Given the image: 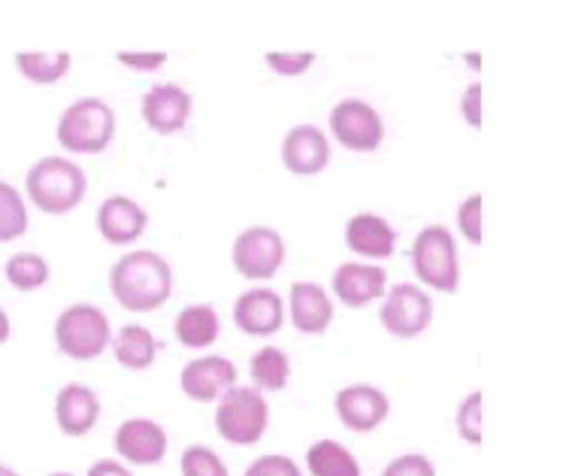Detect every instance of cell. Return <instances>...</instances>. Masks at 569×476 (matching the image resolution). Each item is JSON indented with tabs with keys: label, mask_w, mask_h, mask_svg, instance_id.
I'll use <instances>...</instances> for the list:
<instances>
[{
	"label": "cell",
	"mask_w": 569,
	"mask_h": 476,
	"mask_svg": "<svg viewBox=\"0 0 569 476\" xmlns=\"http://www.w3.org/2000/svg\"><path fill=\"white\" fill-rule=\"evenodd\" d=\"M146 225H149V216L137 200L124 198V195H112V198L100 204L98 231L112 246H128L133 240H140Z\"/></svg>",
	"instance_id": "cell-16"
},
{
	"label": "cell",
	"mask_w": 569,
	"mask_h": 476,
	"mask_svg": "<svg viewBox=\"0 0 569 476\" xmlns=\"http://www.w3.org/2000/svg\"><path fill=\"white\" fill-rule=\"evenodd\" d=\"M333 404H337V416H340L342 425L355 434L376 432L388 419V413H391L388 395H385L382 388L367 386V383L340 388Z\"/></svg>",
	"instance_id": "cell-10"
},
{
	"label": "cell",
	"mask_w": 569,
	"mask_h": 476,
	"mask_svg": "<svg viewBox=\"0 0 569 476\" xmlns=\"http://www.w3.org/2000/svg\"><path fill=\"white\" fill-rule=\"evenodd\" d=\"M482 391H472L470 398H463L458 407V434L467 444H482Z\"/></svg>",
	"instance_id": "cell-29"
},
{
	"label": "cell",
	"mask_w": 569,
	"mask_h": 476,
	"mask_svg": "<svg viewBox=\"0 0 569 476\" xmlns=\"http://www.w3.org/2000/svg\"><path fill=\"white\" fill-rule=\"evenodd\" d=\"M86 476H133L128 467L121 465V462H116V458H100V462H94V465L88 467Z\"/></svg>",
	"instance_id": "cell-35"
},
{
	"label": "cell",
	"mask_w": 569,
	"mask_h": 476,
	"mask_svg": "<svg viewBox=\"0 0 569 476\" xmlns=\"http://www.w3.org/2000/svg\"><path fill=\"white\" fill-rule=\"evenodd\" d=\"M70 52H19L16 65L22 70L24 79H31L37 86H52L58 79L70 73Z\"/></svg>",
	"instance_id": "cell-24"
},
{
	"label": "cell",
	"mask_w": 569,
	"mask_h": 476,
	"mask_svg": "<svg viewBox=\"0 0 569 476\" xmlns=\"http://www.w3.org/2000/svg\"><path fill=\"white\" fill-rule=\"evenodd\" d=\"M116 453L137 467L161 465L167 455V432L154 419H128L116 432Z\"/></svg>",
	"instance_id": "cell-12"
},
{
	"label": "cell",
	"mask_w": 569,
	"mask_h": 476,
	"mask_svg": "<svg viewBox=\"0 0 569 476\" xmlns=\"http://www.w3.org/2000/svg\"><path fill=\"white\" fill-rule=\"evenodd\" d=\"M242 476H303L297 467L295 458L288 455H261L258 462L249 465V470Z\"/></svg>",
	"instance_id": "cell-33"
},
{
	"label": "cell",
	"mask_w": 569,
	"mask_h": 476,
	"mask_svg": "<svg viewBox=\"0 0 569 476\" xmlns=\"http://www.w3.org/2000/svg\"><path fill=\"white\" fill-rule=\"evenodd\" d=\"M382 476H437V467H433V462L427 455L406 453L397 455L395 462H388Z\"/></svg>",
	"instance_id": "cell-31"
},
{
	"label": "cell",
	"mask_w": 569,
	"mask_h": 476,
	"mask_svg": "<svg viewBox=\"0 0 569 476\" xmlns=\"http://www.w3.org/2000/svg\"><path fill=\"white\" fill-rule=\"evenodd\" d=\"M233 321L240 331L252 334V337H270L284 321L282 298L273 288H249L233 304Z\"/></svg>",
	"instance_id": "cell-14"
},
{
	"label": "cell",
	"mask_w": 569,
	"mask_h": 476,
	"mask_svg": "<svg viewBox=\"0 0 569 476\" xmlns=\"http://www.w3.org/2000/svg\"><path fill=\"white\" fill-rule=\"evenodd\" d=\"M142 122L149 125L154 133H176L182 131L191 116V95L182 86L161 82L142 95L140 103Z\"/></svg>",
	"instance_id": "cell-11"
},
{
	"label": "cell",
	"mask_w": 569,
	"mask_h": 476,
	"mask_svg": "<svg viewBox=\"0 0 569 476\" xmlns=\"http://www.w3.org/2000/svg\"><path fill=\"white\" fill-rule=\"evenodd\" d=\"M291 319L303 334H325L333 319V304L325 288L316 282H295L291 286Z\"/></svg>",
	"instance_id": "cell-20"
},
{
	"label": "cell",
	"mask_w": 569,
	"mask_h": 476,
	"mask_svg": "<svg viewBox=\"0 0 569 476\" xmlns=\"http://www.w3.org/2000/svg\"><path fill=\"white\" fill-rule=\"evenodd\" d=\"M282 161L295 177H316L330 161L328 137L316 125H300L284 137Z\"/></svg>",
	"instance_id": "cell-15"
},
{
	"label": "cell",
	"mask_w": 569,
	"mask_h": 476,
	"mask_svg": "<svg viewBox=\"0 0 569 476\" xmlns=\"http://www.w3.org/2000/svg\"><path fill=\"white\" fill-rule=\"evenodd\" d=\"M100 419V398L88 386L70 383L58 391L56 422L67 437H86Z\"/></svg>",
	"instance_id": "cell-18"
},
{
	"label": "cell",
	"mask_w": 569,
	"mask_h": 476,
	"mask_svg": "<svg viewBox=\"0 0 569 476\" xmlns=\"http://www.w3.org/2000/svg\"><path fill=\"white\" fill-rule=\"evenodd\" d=\"M7 337H10V316L0 310V344H7Z\"/></svg>",
	"instance_id": "cell-37"
},
{
	"label": "cell",
	"mask_w": 569,
	"mask_h": 476,
	"mask_svg": "<svg viewBox=\"0 0 569 476\" xmlns=\"http://www.w3.org/2000/svg\"><path fill=\"white\" fill-rule=\"evenodd\" d=\"M112 298L119 300L124 310L131 313H152L164 307L173 295V270L167 265L164 255L140 252L124 255L116 261L110 274Z\"/></svg>",
	"instance_id": "cell-1"
},
{
	"label": "cell",
	"mask_w": 569,
	"mask_h": 476,
	"mask_svg": "<svg viewBox=\"0 0 569 476\" xmlns=\"http://www.w3.org/2000/svg\"><path fill=\"white\" fill-rule=\"evenodd\" d=\"M270 425V404L258 388L233 386L216 407V432L233 446H254Z\"/></svg>",
	"instance_id": "cell-4"
},
{
	"label": "cell",
	"mask_w": 569,
	"mask_h": 476,
	"mask_svg": "<svg viewBox=\"0 0 569 476\" xmlns=\"http://www.w3.org/2000/svg\"><path fill=\"white\" fill-rule=\"evenodd\" d=\"M179 470L182 476H230L221 455L209 446H188L179 458Z\"/></svg>",
	"instance_id": "cell-28"
},
{
	"label": "cell",
	"mask_w": 569,
	"mask_h": 476,
	"mask_svg": "<svg viewBox=\"0 0 569 476\" xmlns=\"http://www.w3.org/2000/svg\"><path fill=\"white\" fill-rule=\"evenodd\" d=\"M479 95H482V89L479 86H472L467 95H463V119H470V125H479Z\"/></svg>",
	"instance_id": "cell-36"
},
{
	"label": "cell",
	"mask_w": 569,
	"mask_h": 476,
	"mask_svg": "<svg viewBox=\"0 0 569 476\" xmlns=\"http://www.w3.org/2000/svg\"><path fill=\"white\" fill-rule=\"evenodd\" d=\"M56 346L73 361H91L110 346V319L91 304L67 307L56 321Z\"/></svg>",
	"instance_id": "cell-6"
},
{
	"label": "cell",
	"mask_w": 569,
	"mask_h": 476,
	"mask_svg": "<svg viewBox=\"0 0 569 476\" xmlns=\"http://www.w3.org/2000/svg\"><path fill=\"white\" fill-rule=\"evenodd\" d=\"M116 358L128 370H146L158 358V340L142 325H124L116 337Z\"/></svg>",
	"instance_id": "cell-23"
},
{
	"label": "cell",
	"mask_w": 569,
	"mask_h": 476,
	"mask_svg": "<svg viewBox=\"0 0 569 476\" xmlns=\"http://www.w3.org/2000/svg\"><path fill=\"white\" fill-rule=\"evenodd\" d=\"M385 288H388V274L382 267L349 261V265L337 267V274H333V291L351 310H361L370 300H379Z\"/></svg>",
	"instance_id": "cell-17"
},
{
	"label": "cell",
	"mask_w": 569,
	"mask_h": 476,
	"mask_svg": "<svg viewBox=\"0 0 569 476\" xmlns=\"http://www.w3.org/2000/svg\"><path fill=\"white\" fill-rule=\"evenodd\" d=\"M252 379L258 383V391L267 388V391H282L288 386V377H291V358L276 349V346H263L252 355Z\"/></svg>",
	"instance_id": "cell-25"
},
{
	"label": "cell",
	"mask_w": 569,
	"mask_h": 476,
	"mask_svg": "<svg viewBox=\"0 0 569 476\" xmlns=\"http://www.w3.org/2000/svg\"><path fill=\"white\" fill-rule=\"evenodd\" d=\"M458 228L470 244H482V195H470V198L460 204Z\"/></svg>",
	"instance_id": "cell-30"
},
{
	"label": "cell",
	"mask_w": 569,
	"mask_h": 476,
	"mask_svg": "<svg viewBox=\"0 0 569 476\" xmlns=\"http://www.w3.org/2000/svg\"><path fill=\"white\" fill-rule=\"evenodd\" d=\"M0 476H22L19 470H12L10 465H0Z\"/></svg>",
	"instance_id": "cell-38"
},
{
	"label": "cell",
	"mask_w": 569,
	"mask_h": 476,
	"mask_svg": "<svg viewBox=\"0 0 569 476\" xmlns=\"http://www.w3.org/2000/svg\"><path fill=\"white\" fill-rule=\"evenodd\" d=\"M28 231V207L19 191L0 182V244L19 240Z\"/></svg>",
	"instance_id": "cell-26"
},
{
	"label": "cell",
	"mask_w": 569,
	"mask_h": 476,
	"mask_svg": "<svg viewBox=\"0 0 569 476\" xmlns=\"http://www.w3.org/2000/svg\"><path fill=\"white\" fill-rule=\"evenodd\" d=\"M346 246L355 255L367 258H391L397 246V231L376 212H358L346 225Z\"/></svg>",
	"instance_id": "cell-19"
},
{
	"label": "cell",
	"mask_w": 569,
	"mask_h": 476,
	"mask_svg": "<svg viewBox=\"0 0 569 476\" xmlns=\"http://www.w3.org/2000/svg\"><path fill=\"white\" fill-rule=\"evenodd\" d=\"M176 340L188 349H207L219 340V313L209 304H194L176 316Z\"/></svg>",
	"instance_id": "cell-21"
},
{
	"label": "cell",
	"mask_w": 569,
	"mask_h": 476,
	"mask_svg": "<svg viewBox=\"0 0 569 476\" xmlns=\"http://www.w3.org/2000/svg\"><path fill=\"white\" fill-rule=\"evenodd\" d=\"M379 316H382L385 331L409 340V337L427 331V325L433 319V300L412 282H400L388 291Z\"/></svg>",
	"instance_id": "cell-9"
},
{
	"label": "cell",
	"mask_w": 569,
	"mask_h": 476,
	"mask_svg": "<svg viewBox=\"0 0 569 476\" xmlns=\"http://www.w3.org/2000/svg\"><path fill=\"white\" fill-rule=\"evenodd\" d=\"M182 391L198 404L219 400L224 391L237 386V365L221 358V355H207V358H194L188 361L182 370Z\"/></svg>",
	"instance_id": "cell-13"
},
{
	"label": "cell",
	"mask_w": 569,
	"mask_h": 476,
	"mask_svg": "<svg viewBox=\"0 0 569 476\" xmlns=\"http://www.w3.org/2000/svg\"><path fill=\"white\" fill-rule=\"evenodd\" d=\"M116 137V112L100 98H82L70 103L58 119V143L67 152L98 156Z\"/></svg>",
	"instance_id": "cell-3"
},
{
	"label": "cell",
	"mask_w": 569,
	"mask_h": 476,
	"mask_svg": "<svg viewBox=\"0 0 569 476\" xmlns=\"http://www.w3.org/2000/svg\"><path fill=\"white\" fill-rule=\"evenodd\" d=\"M330 131L351 152H376L382 146V116L367 100H340L330 112Z\"/></svg>",
	"instance_id": "cell-7"
},
{
	"label": "cell",
	"mask_w": 569,
	"mask_h": 476,
	"mask_svg": "<svg viewBox=\"0 0 569 476\" xmlns=\"http://www.w3.org/2000/svg\"><path fill=\"white\" fill-rule=\"evenodd\" d=\"M49 476H73V474H64V470H58V474H49Z\"/></svg>",
	"instance_id": "cell-39"
},
{
	"label": "cell",
	"mask_w": 569,
	"mask_h": 476,
	"mask_svg": "<svg viewBox=\"0 0 569 476\" xmlns=\"http://www.w3.org/2000/svg\"><path fill=\"white\" fill-rule=\"evenodd\" d=\"M284 261V240L279 231L258 225L246 228L233 244V265L246 279H270Z\"/></svg>",
	"instance_id": "cell-8"
},
{
	"label": "cell",
	"mask_w": 569,
	"mask_h": 476,
	"mask_svg": "<svg viewBox=\"0 0 569 476\" xmlns=\"http://www.w3.org/2000/svg\"><path fill=\"white\" fill-rule=\"evenodd\" d=\"M119 61L124 67H137V70H158L164 65V52H154V56H133V52H119Z\"/></svg>",
	"instance_id": "cell-34"
},
{
	"label": "cell",
	"mask_w": 569,
	"mask_h": 476,
	"mask_svg": "<svg viewBox=\"0 0 569 476\" xmlns=\"http://www.w3.org/2000/svg\"><path fill=\"white\" fill-rule=\"evenodd\" d=\"M307 470L312 476H361L358 458L337 440H316L309 446Z\"/></svg>",
	"instance_id": "cell-22"
},
{
	"label": "cell",
	"mask_w": 569,
	"mask_h": 476,
	"mask_svg": "<svg viewBox=\"0 0 569 476\" xmlns=\"http://www.w3.org/2000/svg\"><path fill=\"white\" fill-rule=\"evenodd\" d=\"M316 56L312 52H267V65L279 77H300L312 67Z\"/></svg>",
	"instance_id": "cell-32"
},
{
	"label": "cell",
	"mask_w": 569,
	"mask_h": 476,
	"mask_svg": "<svg viewBox=\"0 0 569 476\" xmlns=\"http://www.w3.org/2000/svg\"><path fill=\"white\" fill-rule=\"evenodd\" d=\"M7 279L19 291H33L49 282V265L43 255L37 252H19L7 261Z\"/></svg>",
	"instance_id": "cell-27"
},
{
	"label": "cell",
	"mask_w": 569,
	"mask_h": 476,
	"mask_svg": "<svg viewBox=\"0 0 569 476\" xmlns=\"http://www.w3.org/2000/svg\"><path fill=\"white\" fill-rule=\"evenodd\" d=\"M412 267L418 279L425 286L437 291H458L460 286V265H458V246L446 225H427L412 244Z\"/></svg>",
	"instance_id": "cell-5"
},
{
	"label": "cell",
	"mask_w": 569,
	"mask_h": 476,
	"mask_svg": "<svg viewBox=\"0 0 569 476\" xmlns=\"http://www.w3.org/2000/svg\"><path fill=\"white\" fill-rule=\"evenodd\" d=\"M24 189L33 207H40L49 216H64L82 204L88 191V179L82 167L67 158H40L31 165L24 177Z\"/></svg>",
	"instance_id": "cell-2"
}]
</instances>
